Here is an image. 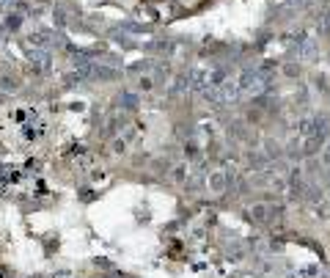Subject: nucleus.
I'll return each mask as SVG.
<instances>
[{
	"label": "nucleus",
	"instance_id": "nucleus-1",
	"mask_svg": "<svg viewBox=\"0 0 330 278\" xmlns=\"http://www.w3.org/2000/svg\"><path fill=\"white\" fill-rule=\"evenodd\" d=\"M209 187H212L215 193H223V190L229 187V177H226V174H220V171L209 174Z\"/></svg>",
	"mask_w": 330,
	"mask_h": 278
},
{
	"label": "nucleus",
	"instance_id": "nucleus-2",
	"mask_svg": "<svg viewBox=\"0 0 330 278\" xmlns=\"http://www.w3.org/2000/svg\"><path fill=\"white\" fill-rule=\"evenodd\" d=\"M118 75H121V72H118V69H110V66H94V77H96V80H116V77Z\"/></svg>",
	"mask_w": 330,
	"mask_h": 278
},
{
	"label": "nucleus",
	"instance_id": "nucleus-3",
	"mask_svg": "<svg viewBox=\"0 0 330 278\" xmlns=\"http://www.w3.org/2000/svg\"><path fill=\"white\" fill-rule=\"evenodd\" d=\"M118 102H121L124 110H135V107H138V94H130V91H124V94L118 96Z\"/></svg>",
	"mask_w": 330,
	"mask_h": 278
},
{
	"label": "nucleus",
	"instance_id": "nucleus-4",
	"mask_svg": "<svg viewBox=\"0 0 330 278\" xmlns=\"http://www.w3.org/2000/svg\"><path fill=\"white\" fill-rule=\"evenodd\" d=\"M267 212H270L267 204H256V207H250V218H253V220H264Z\"/></svg>",
	"mask_w": 330,
	"mask_h": 278
},
{
	"label": "nucleus",
	"instance_id": "nucleus-5",
	"mask_svg": "<svg viewBox=\"0 0 330 278\" xmlns=\"http://www.w3.org/2000/svg\"><path fill=\"white\" fill-rule=\"evenodd\" d=\"M19 25H22V17H19L17 11H8L6 14V28H11V30H17Z\"/></svg>",
	"mask_w": 330,
	"mask_h": 278
},
{
	"label": "nucleus",
	"instance_id": "nucleus-6",
	"mask_svg": "<svg viewBox=\"0 0 330 278\" xmlns=\"http://www.w3.org/2000/svg\"><path fill=\"white\" fill-rule=\"evenodd\" d=\"M184 177H187V168H184V166H176V168H173V174H171L173 182H184Z\"/></svg>",
	"mask_w": 330,
	"mask_h": 278
},
{
	"label": "nucleus",
	"instance_id": "nucleus-7",
	"mask_svg": "<svg viewBox=\"0 0 330 278\" xmlns=\"http://www.w3.org/2000/svg\"><path fill=\"white\" fill-rule=\"evenodd\" d=\"M94 265H96V267H102V270H113V265H110L107 259H94Z\"/></svg>",
	"mask_w": 330,
	"mask_h": 278
},
{
	"label": "nucleus",
	"instance_id": "nucleus-8",
	"mask_svg": "<svg viewBox=\"0 0 330 278\" xmlns=\"http://www.w3.org/2000/svg\"><path fill=\"white\" fill-rule=\"evenodd\" d=\"M107 278H130V276H121V273H113L110 270V276H107Z\"/></svg>",
	"mask_w": 330,
	"mask_h": 278
}]
</instances>
